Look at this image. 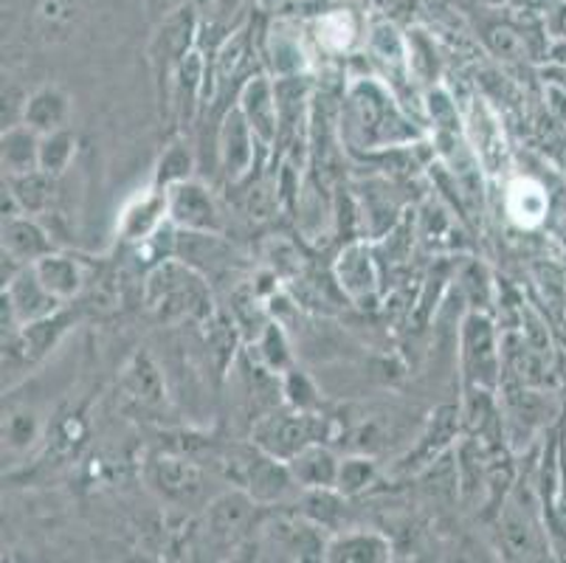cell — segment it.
Wrapping results in <instances>:
<instances>
[{
	"label": "cell",
	"instance_id": "cell-3",
	"mask_svg": "<svg viewBox=\"0 0 566 563\" xmlns=\"http://www.w3.org/2000/svg\"><path fill=\"white\" fill-rule=\"evenodd\" d=\"M322 440V423L311 415L268 417L256 426V446L280 462H291L307 446Z\"/></svg>",
	"mask_w": 566,
	"mask_h": 563
},
{
	"label": "cell",
	"instance_id": "cell-26",
	"mask_svg": "<svg viewBox=\"0 0 566 563\" xmlns=\"http://www.w3.org/2000/svg\"><path fill=\"white\" fill-rule=\"evenodd\" d=\"M375 479V462L373 459L364 457H353L344 459L342 468H338V484L336 490L344 496H355L361 493L369 482Z\"/></svg>",
	"mask_w": 566,
	"mask_h": 563
},
{
	"label": "cell",
	"instance_id": "cell-5",
	"mask_svg": "<svg viewBox=\"0 0 566 563\" xmlns=\"http://www.w3.org/2000/svg\"><path fill=\"white\" fill-rule=\"evenodd\" d=\"M169 195V220L192 234H218L223 229L220 211L214 198L198 180H181L167 189Z\"/></svg>",
	"mask_w": 566,
	"mask_h": 563
},
{
	"label": "cell",
	"instance_id": "cell-28",
	"mask_svg": "<svg viewBox=\"0 0 566 563\" xmlns=\"http://www.w3.org/2000/svg\"><path fill=\"white\" fill-rule=\"evenodd\" d=\"M285 395L300 411H307L316 406V389H313L311 380H307L305 375H300V372L285 375Z\"/></svg>",
	"mask_w": 566,
	"mask_h": 563
},
{
	"label": "cell",
	"instance_id": "cell-25",
	"mask_svg": "<svg viewBox=\"0 0 566 563\" xmlns=\"http://www.w3.org/2000/svg\"><path fill=\"white\" fill-rule=\"evenodd\" d=\"M189 178H192V153L184 144H172V147L164 149L161 161L156 167V186L169 189V186Z\"/></svg>",
	"mask_w": 566,
	"mask_h": 563
},
{
	"label": "cell",
	"instance_id": "cell-21",
	"mask_svg": "<svg viewBox=\"0 0 566 563\" xmlns=\"http://www.w3.org/2000/svg\"><path fill=\"white\" fill-rule=\"evenodd\" d=\"M7 186L18 198L23 215H43L54 200V175L34 169L25 175H7Z\"/></svg>",
	"mask_w": 566,
	"mask_h": 563
},
{
	"label": "cell",
	"instance_id": "cell-20",
	"mask_svg": "<svg viewBox=\"0 0 566 563\" xmlns=\"http://www.w3.org/2000/svg\"><path fill=\"white\" fill-rule=\"evenodd\" d=\"M336 277L344 291H347V296L355 299V302L375 291L373 257H369L364 242H355L347 251H342V257L336 262Z\"/></svg>",
	"mask_w": 566,
	"mask_h": 563
},
{
	"label": "cell",
	"instance_id": "cell-14",
	"mask_svg": "<svg viewBox=\"0 0 566 563\" xmlns=\"http://www.w3.org/2000/svg\"><path fill=\"white\" fill-rule=\"evenodd\" d=\"M392 557V544L380 533H342L327 541L324 561L333 563H380Z\"/></svg>",
	"mask_w": 566,
	"mask_h": 563
},
{
	"label": "cell",
	"instance_id": "cell-22",
	"mask_svg": "<svg viewBox=\"0 0 566 563\" xmlns=\"http://www.w3.org/2000/svg\"><path fill=\"white\" fill-rule=\"evenodd\" d=\"M125 389L130 392V397L147 403V406L164 403L161 375H158V369L147 355H136L133 364L125 369Z\"/></svg>",
	"mask_w": 566,
	"mask_h": 563
},
{
	"label": "cell",
	"instance_id": "cell-7",
	"mask_svg": "<svg viewBox=\"0 0 566 563\" xmlns=\"http://www.w3.org/2000/svg\"><path fill=\"white\" fill-rule=\"evenodd\" d=\"M169 217V195L164 186L153 184V189H144L138 198H133L127 204V209L122 211V220H118V231L125 240L144 242L150 240L161 223Z\"/></svg>",
	"mask_w": 566,
	"mask_h": 563
},
{
	"label": "cell",
	"instance_id": "cell-10",
	"mask_svg": "<svg viewBox=\"0 0 566 563\" xmlns=\"http://www.w3.org/2000/svg\"><path fill=\"white\" fill-rule=\"evenodd\" d=\"M3 254L23 265H32L40 257L54 254V240L32 217H7L3 220Z\"/></svg>",
	"mask_w": 566,
	"mask_h": 563
},
{
	"label": "cell",
	"instance_id": "cell-29",
	"mask_svg": "<svg viewBox=\"0 0 566 563\" xmlns=\"http://www.w3.org/2000/svg\"><path fill=\"white\" fill-rule=\"evenodd\" d=\"M549 29L558 38H566V0H555L549 7Z\"/></svg>",
	"mask_w": 566,
	"mask_h": 563
},
{
	"label": "cell",
	"instance_id": "cell-23",
	"mask_svg": "<svg viewBox=\"0 0 566 563\" xmlns=\"http://www.w3.org/2000/svg\"><path fill=\"white\" fill-rule=\"evenodd\" d=\"M74 149H76V138L71 136L69 131H54L45 133L40 138V169L49 175H63L65 169L71 167L74 161Z\"/></svg>",
	"mask_w": 566,
	"mask_h": 563
},
{
	"label": "cell",
	"instance_id": "cell-17",
	"mask_svg": "<svg viewBox=\"0 0 566 563\" xmlns=\"http://www.w3.org/2000/svg\"><path fill=\"white\" fill-rule=\"evenodd\" d=\"M40 133L29 124H9L3 127V169L7 175H25L40 169Z\"/></svg>",
	"mask_w": 566,
	"mask_h": 563
},
{
	"label": "cell",
	"instance_id": "cell-24",
	"mask_svg": "<svg viewBox=\"0 0 566 563\" xmlns=\"http://www.w3.org/2000/svg\"><path fill=\"white\" fill-rule=\"evenodd\" d=\"M504 544L516 557H530V552L535 550V530L530 524L527 513H518L516 508L504 510Z\"/></svg>",
	"mask_w": 566,
	"mask_h": 563
},
{
	"label": "cell",
	"instance_id": "cell-19",
	"mask_svg": "<svg viewBox=\"0 0 566 563\" xmlns=\"http://www.w3.org/2000/svg\"><path fill=\"white\" fill-rule=\"evenodd\" d=\"M153 482L172 502H192L203 488L198 468L192 462H184V459H158Z\"/></svg>",
	"mask_w": 566,
	"mask_h": 563
},
{
	"label": "cell",
	"instance_id": "cell-15",
	"mask_svg": "<svg viewBox=\"0 0 566 563\" xmlns=\"http://www.w3.org/2000/svg\"><path fill=\"white\" fill-rule=\"evenodd\" d=\"M293 482H300L307 490H333L338 484V459L318 442L307 446L287 462Z\"/></svg>",
	"mask_w": 566,
	"mask_h": 563
},
{
	"label": "cell",
	"instance_id": "cell-27",
	"mask_svg": "<svg viewBox=\"0 0 566 563\" xmlns=\"http://www.w3.org/2000/svg\"><path fill=\"white\" fill-rule=\"evenodd\" d=\"M373 49L378 51L380 60L392 62V65H403V62H406L403 40H400V34L389 23L375 25V31H373Z\"/></svg>",
	"mask_w": 566,
	"mask_h": 563
},
{
	"label": "cell",
	"instance_id": "cell-13",
	"mask_svg": "<svg viewBox=\"0 0 566 563\" xmlns=\"http://www.w3.org/2000/svg\"><path fill=\"white\" fill-rule=\"evenodd\" d=\"M256 499L251 493H226L206 510V526L218 539H234L254 521Z\"/></svg>",
	"mask_w": 566,
	"mask_h": 563
},
{
	"label": "cell",
	"instance_id": "cell-4",
	"mask_svg": "<svg viewBox=\"0 0 566 563\" xmlns=\"http://www.w3.org/2000/svg\"><path fill=\"white\" fill-rule=\"evenodd\" d=\"M353 107L355 116H358V124H361L364 138L369 144H389L400 142V138H409L406 133L398 131L406 122L395 111L392 100L375 82H361V85L353 87Z\"/></svg>",
	"mask_w": 566,
	"mask_h": 563
},
{
	"label": "cell",
	"instance_id": "cell-16",
	"mask_svg": "<svg viewBox=\"0 0 566 563\" xmlns=\"http://www.w3.org/2000/svg\"><path fill=\"white\" fill-rule=\"evenodd\" d=\"M547 206L544 186L533 178H516L504 195V209H507L513 223L522 226V229L542 226L544 217H547Z\"/></svg>",
	"mask_w": 566,
	"mask_h": 563
},
{
	"label": "cell",
	"instance_id": "cell-6",
	"mask_svg": "<svg viewBox=\"0 0 566 563\" xmlns=\"http://www.w3.org/2000/svg\"><path fill=\"white\" fill-rule=\"evenodd\" d=\"M262 541L274 552H282V557H293V561H307V557H324V544L318 539L322 524L316 521H302L296 515H271L260 524Z\"/></svg>",
	"mask_w": 566,
	"mask_h": 563
},
{
	"label": "cell",
	"instance_id": "cell-12",
	"mask_svg": "<svg viewBox=\"0 0 566 563\" xmlns=\"http://www.w3.org/2000/svg\"><path fill=\"white\" fill-rule=\"evenodd\" d=\"M240 107H243L256 138L262 144L274 142L276 124H280V102H276V91L271 87V82L265 76H256V80H251L245 85L243 96H240Z\"/></svg>",
	"mask_w": 566,
	"mask_h": 563
},
{
	"label": "cell",
	"instance_id": "cell-11",
	"mask_svg": "<svg viewBox=\"0 0 566 563\" xmlns=\"http://www.w3.org/2000/svg\"><path fill=\"white\" fill-rule=\"evenodd\" d=\"M71 116V100L69 93L63 91L60 85H43L32 93V96H25L23 102V124H29L32 131H38L40 136L54 131H63L65 124H69Z\"/></svg>",
	"mask_w": 566,
	"mask_h": 563
},
{
	"label": "cell",
	"instance_id": "cell-1",
	"mask_svg": "<svg viewBox=\"0 0 566 563\" xmlns=\"http://www.w3.org/2000/svg\"><path fill=\"white\" fill-rule=\"evenodd\" d=\"M147 304L164 319L203 316L212 299L203 279L181 262H164L147 279Z\"/></svg>",
	"mask_w": 566,
	"mask_h": 563
},
{
	"label": "cell",
	"instance_id": "cell-8",
	"mask_svg": "<svg viewBox=\"0 0 566 563\" xmlns=\"http://www.w3.org/2000/svg\"><path fill=\"white\" fill-rule=\"evenodd\" d=\"M462 358H465L468 378L482 386H493L496 380V344H493L491 322L473 313L462 330Z\"/></svg>",
	"mask_w": 566,
	"mask_h": 563
},
{
	"label": "cell",
	"instance_id": "cell-9",
	"mask_svg": "<svg viewBox=\"0 0 566 563\" xmlns=\"http://www.w3.org/2000/svg\"><path fill=\"white\" fill-rule=\"evenodd\" d=\"M254 138L256 133L251 131L243 107H234L226 116L223 127H220V161H223L226 175L231 180L243 178L251 169V161H254Z\"/></svg>",
	"mask_w": 566,
	"mask_h": 563
},
{
	"label": "cell",
	"instance_id": "cell-2",
	"mask_svg": "<svg viewBox=\"0 0 566 563\" xmlns=\"http://www.w3.org/2000/svg\"><path fill=\"white\" fill-rule=\"evenodd\" d=\"M60 299L45 291L32 265L20 268L9 282H3V322L9 319L12 327H29V324L45 322L56 313Z\"/></svg>",
	"mask_w": 566,
	"mask_h": 563
},
{
	"label": "cell",
	"instance_id": "cell-18",
	"mask_svg": "<svg viewBox=\"0 0 566 563\" xmlns=\"http://www.w3.org/2000/svg\"><path fill=\"white\" fill-rule=\"evenodd\" d=\"M34 273L40 277V282L45 285V291L54 293L60 302H69L76 293L82 291V282H85V273H82L80 262H74L71 257L63 254H45L38 262H32Z\"/></svg>",
	"mask_w": 566,
	"mask_h": 563
}]
</instances>
